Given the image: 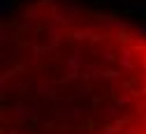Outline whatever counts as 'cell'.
Returning a JSON list of instances; mask_svg holds the SVG:
<instances>
[{
    "label": "cell",
    "mask_w": 146,
    "mask_h": 134,
    "mask_svg": "<svg viewBox=\"0 0 146 134\" xmlns=\"http://www.w3.org/2000/svg\"><path fill=\"white\" fill-rule=\"evenodd\" d=\"M0 134H146V28L81 0L12 7Z\"/></svg>",
    "instance_id": "cell-1"
}]
</instances>
